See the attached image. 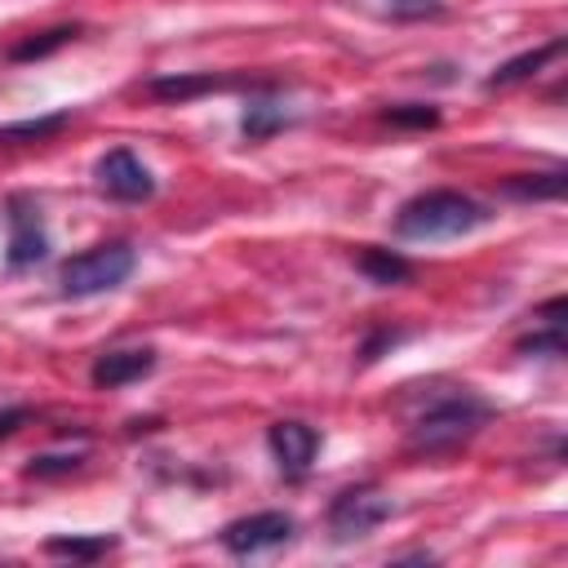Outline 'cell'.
I'll use <instances>...</instances> for the list:
<instances>
[{
  "instance_id": "cell-9",
  "label": "cell",
  "mask_w": 568,
  "mask_h": 568,
  "mask_svg": "<svg viewBox=\"0 0 568 568\" xmlns=\"http://www.w3.org/2000/svg\"><path fill=\"white\" fill-rule=\"evenodd\" d=\"M155 373V351L151 346H115V351H102L89 368L93 386L102 390H120V386H133L142 377Z\"/></svg>"
},
{
  "instance_id": "cell-21",
  "label": "cell",
  "mask_w": 568,
  "mask_h": 568,
  "mask_svg": "<svg viewBox=\"0 0 568 568\" xmlns=\"http://www.w3.org/2000/svg\"><path fill=\"white\" fill-rule=\"evenodd\" d=\"M382 9L399 22H417V18H435L444 13V0H382Z\"/></svg>"
},
{
  "instance_id": "cell-18",
  "label": "cell",
  "mask_w": 568,
  "mask_h": 568,
  "mask_svg": "<svg viewBox=\"0 0 568 568\" xmlns=\"http://www.w3.org/2000/svg\"><path fill=\"white\" fill-rule=\"evenodd\" d=\"M71 124V111H53V115H36V120H13L0 124V142H44L53 133H62Z\"/></svg>"
},
{
  "instance_id": "cell-14",
  "label": "cell",
  "mask_w": 568,
  "mask_h": 568,
  "mask_svg": "<svg viewBox=\"0 0 568 568\" xmlns=\"http://www.w3.org/2000/svg\"><path fill=\"white\" fill-rule=\"evenodd\" d=\"M355 266L373 280V284H404L413 275V262L399 248H382V244H364L355 253Z\"/></svg>"
},
{
  "instance_id": "cell-12",
  "label": "cell",
  "mask_w": 568,
  "mask_h": 568,
  "mask_svg": "<svg viewBox=\"0 0 568 568\" xmlns=\"http://www.w3.org/2000/svg\"><path fill=\"white\" fill-rule=\"evenodd\" d=\"M564 49H568V40H564V36H555L550 44H537V49H528V53H515V58H506L501 67H493V75H488L484 84H488V89H506V84H519V80L537 75L546 62H555Z\"/></svg>"
},
{
  "instance_id": "cell-8",
  "label": "cell",
  "mask_w": 568,
  "mask_h": 568,
  "mask_svg": "<svg viewBox=\"0 0 568 568\" xmlns=\"http://www.w3.org/2000/svg\"><path fill=\"white\" fill-rule=\"evenodd\" d=\"M266 448H271L284 479H302L311 470L315 453H320V430L297 422V417H280V422L266 426Z\"/></svg>"
},
{
  "instance_id": "cell-2",
  "label": "cell",
  "mask_w": 568,
  "mask_h": 568,
  "mask_svg": "<svg viewBox=\"0 0 568 568\" xmlns=\"http://www.w3.org/2000/svg\"><path fill=\"white\" fill-rule=\"evenodd\" d=\"M484 222H493L488 204H479L475 195L435 186V191H422V195L399 204L395 235L399 240H457V235H470Z\"/></svg>"
},
{
  "instance_id": "cell-17",
  "label": "cell",
  "mask_w": 568,
  "mask_h": 568,
  "mask_svg": "<svg viewBox=\"0 0 568 568\" xmlns=\"http://www.w3.org/2000/svg\"><path fill=\"white\" fill-rule=\"evenodd\" d=\"M564 182H568L564 169H550V173H515V178L501 182V191L515 195V200H559L564 195Z\"/></svg>"
},
{
  "instance_id": "cell-13",
  "label": "cell",
  "mask_w": 568,
  "mask_h": 568,
  "mask_svg": "<svg viewBox=\"0 0 568 568\" xmlns=\"http://www.w3.org/2000/svg\"><path fill=\"white\" fill-rule=\"evenodd\" d=\"M240 80L231 75H213V71H200V75H155L146 84L151 98H164V102H186V98H200V93H217V89H235Z\"/></svg>"
},
{
  "instance_id": "cell-19",
  "label": "cell",
  "mask_w": 568,
  "mask_h": 568,
  "mask_svg": "<svg viewBox=\"0 0 568 568\" xmlns=\"http://www.w3.org/2000/svg\"><path fill=\"white\" fill-rule=\"evenodd\" d=\"M382 120L395 124V129H435L439 124V111L426 106V102H399V106H386Z\"/></svg>"
},
{
  "instance_id": "cell-23",
  "label": "cell",
  "mask_w": 568,
  "mask_h": 568,
  "mask_svg": "<svg viewBox=\"0 0 568 568\" xmlns=\"http://www.w3.org/2000/svg\"><path fill=\"white\" fill-rule=\"evenodd\" d=\"M22 422H31V408H27V404H9V408H0V439L13 435Z\"/></svg>"
},
{
  "instance_id": "cell-4",
  "label": "cell",
  "mask_w": 568,
  "mask_h": 568,
  "mask_svg": "<svg viewBox=\"0 0 568 568\" xmlns=\"http://www.w3.org/2000/svg\"><path fill=\"white\" fill-rule=\"evenodd\" d=\"M395 515V501L377 484H351L328 501V532L333 541H359Z\"/></svg>"
},
{
  "instance_id": "cell-3",
  "label": "cell",
  "mask_w": 568,
  "mask_h": 568,
  "mask_svg": "<svg viewBox=\"0 0 568 568\" xmlns=\"http://www.w3.org/2000/svg\"><path fill=\"white\" fill-rule=\"evenodd\" d=\"M138 266V253L129 240H106V244H93L75 257L62 262L58 271V284H62V297H98V293H111L120 288Z\"/></svg>"
},
{
  "instance_id": "cell-5",
  "label": "cell",
  "mask_w": 568,
  "mask_h": 568,
  "mask_svg": "<svg viewBox=\"0 0 568 568\" xmlns=\"http://www.w3.org/2000/svg\"><path fill=\"white\" fill-rule=\"evenodd\" d=\"M4 226H9V240H4V266L9 271H27L36 262H44L49 253V226H44V213L31 195L13 191L4 200Z\"/></svg>"
},
{
  "instance_id": "cell-11",
  "label": "cell",
  "mask_w": 568,
  "mask_h": 568,
  "mask_svg": "<svg viewBox=\"0 0 568 568\" xmlns=\"http://www.w3.org/2000/svg\"><path fill=\"white\" fill-rule=\"evenodd\" d=\"M284 124H293V120H288L284 102L275 98V84H271V80L257 84V98H248L244 111H240V133H244L248 142H266V138L280 133Z\"/></svg>"
},
{
  "instance_id": "cell-20",
  "label": "cell",
  "mask_w": 568,
  "mask_h": 568,
  "mask_svg": "<svg viewBox=\"0 0 568 568\" xmlns=\"http://www.w3.org/2000/svg\"><path fill=\"white\" fill-rule=\"evenodd\" d=\"M80 462H84V453H44V457H31L27 475H31V479H49V475H67V470H75Z\"/></svg>"
},
{
  "instance_id": "cell-10",
  "label": "cell",
  "mask_w": 568,
  "mask_h": 568,
  "mask_svg": "<svg viewBox=\"0 0 568 568\" xmlns=\"http://www.w3.org/2000/svg\"><path fill=\"white\" fill-rule=\"evenodd\" d=\"M564 311H568V302H564V297H550V302L537 311L541 328H532L528 337H519V342H515V355H524V359H532V355L559 359V355L568 351V342H564Z\"/></svg>"
},
{
  "instance_id": "cell-16",
  "label": "cell",
  "mask_w": 568,
  "mask_h": 568,
  "mask_svg": "<svg viewBox=\"0 0 568 568\" xmlns=\"http://www.w3.org/2000/svg\"><path fill=\"white\" fill-rule=\"evenodd\" d=\"M75 36H80V27H75V22L49 27V31H40V36H27V40H18V44L9 49V62H40V58L58 53L62 44H71Z\"/></svg>"
},
{
  "instance_id": "cell-1",
  "label": "cell",
  "mask_w": 568,
  "mask_h": 568,
  "mask_svg": "<svg viewBox=\"0 0 568 568\" xmlns=\"http://www.w3.org/2000/svg\"><path fill=\"white\" fill-rule=\"evenodd\" d=\"M497 417V408L475 395L470 386H453L444 395H435L408 426V448L413 453H453L466 439H475L488 422Z\"/></svg>"
},
{
  "instance_id": "cell-22",
  "label": "cell",
  "mask_w": 568,
  "mask_h": 568,
  "mask_svg": "<svg viewBox=\"0 0 568 568\" xmlns=\"http://www.w3.org/2000/svg\"><path fill=\"white\" fill-rule=\"evenodd\" d=\"M408 333L404 328H377V333H368V342L359 346V364H373V359H382L390 346H399Z\"/></svg>"
},
{
  "instance_id": "cell-15",
  "label": "cell",
  "mask_w": 568,
  "mask_h": 568,
  "mask_svg": "<svg viewBox=\"0 0 568 568\" xmlns=\"http://www.w3.org/2000/svg\"><path fill=\"white\" fill-rule=\"evenodd\" d=\"M120 546V537L111 532H93V537H49L44 541V555H58V559H80V564H93L102 555H111Z\"/></svg>"
},
{
  "instance_id": "cell-6",
  "label": "cell",
  "mask_w": 568,
  "mask_h": 568,
  "mask_svg": "<svg viewBox=\"0 0 568 568\" xmlns=\"http://www.w3.org/2000/svg\"><path fill=\"white\" fill-rule=\"evenodd\" d=\"M293 528H297V524H293L288 510H253V515L231 519V524L217 532V541H222L226 555L248 559V555H262V550H275V546H284V541H293Z\"/></svg>"
},
{
  "instance_id": "cell-7",
  "label": "cell",
  "mask_w": 568,
  "mask_h": 568,
  "mask_svg": "<svg viewBox=\"0 0 568 568\" xmlns=\"http://www.w3.org/2000/svg\"><path fill=\"white\" fill-rule=\"evenodd\" d=\"M93 186L120 204H142L155 195V178L151 169L129 151V146H111L106 155H98L93 164Z\"/></svg>"
}]
</instances>
